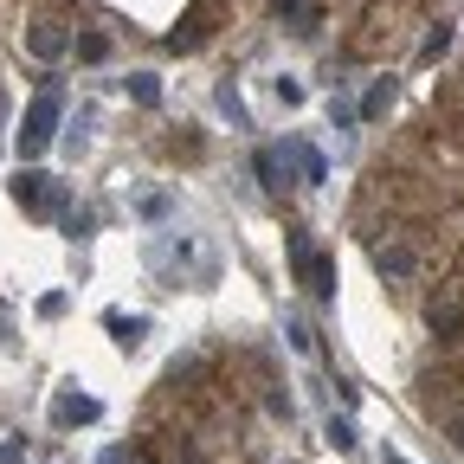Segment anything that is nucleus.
Instances as JSON below:
<instances>
[{"instance_id":"6","label":"nucleus","mask_w":464,"mask_h":464,"mask_svg":"<svg viewBox=\"0 0 464 464\" xmlns=\"http://www.w3.org/2000/svg\"><path fill=\"white\" fill-rule=\"evenodd\" d=\"M52 413H58V426H91V420L103 413V406H97L91 393H58V406H52Z\"/></svg>"},{"instance_id":"4","label":"nucleus","mask_w":464,"mask_h":464,"mask_svg":"<svg viewBox=\"0 0 464 464\" xmlns=\"http://www.w3.org/2000/svg\"><path fill=\"white\" fill-rule=\"evenodd\" d=\"M426 329H432L439 342H458V335H464V304H451V297H432V304H426Z\"/></svg>"},{"instance_id":"9","label":"nucleus","mask_w":464,"mask_h":464,"mask_svg":"<svg viewBox=\"0 0 464 464\" xmlns=\"http://www.w3.org/2000/svg\"><path fill=\"white\" fill-rule=\"evenodd\" d=\"M290 161L304 168V181H310V188H323V181H329V161H323L310 142H290Z\"/></svg>"},{"instance_id":"23","label":"nucleus","mask_w":464,"mask_h":464,"mask_svg":"<svg viewBox=\"0 0 464 464\" xmlns=\"http://www.w3.org/2000/svg\"><path fill=\"white\" fill-rule=\"evenodd\" d=\"M451 439H458V445H464V420H451Z\"/></svg>"},{"instance_id":"10","label":"nucleus","mask_w":464,"mask_h":464,"mask_svg":"<svg viewBox=\"0 0 464 464\" xmlns=\"http://www.w3.org/2000/svg\"><path fill=\"white\" fill-rule=\"evenodd\" d=\"M387 103H393V78H374L368 97L355 103V116H368V123H374V116H387Z\"/></svg>"},{"instance_id":"2","label":"nucleus","mask_w":464,"mask_h":464,"mask_svg":"<svg viewBox=\"0 0 464 464\" xmlns=\"http://www.w3.org/2000/svg\"><path fill=\"white\" fill-rule=\"evenodd\" d=\"M14 200H20L26 213H58V207H65V194H58V188H52V174H39V168H20Z\"/></svg>"},{"instance_id":"7","label":"nucleus","mask_w":464,"mask_h":464,"mask_svg":"<svg viewBox=\"0 0 464 464\" xmlns=\"http://www.w3.org/2000/svg\"><path fill=\"white\" fill-rule=\"evenodd\" d=\"M207 20H213V0H194V14L181 20V33H174L168 45H174V52H194V45L207 39Z\"/></svg>"},{"instance_id":"1","label":"nucleus","mask_w":464,"mask_h":464,"mask_svg":"<svg viewBox=\"0 0 464 464\" xmlns=\"http://www.w3.org/2000/svg\"><path fill=\"white\" fill-rule=\"evenodd\" d=\"M52 130H58V78H45L39 84V97L26 103V123H20V161H39L45 149H52Z\"/></svg>"},{"instance_id":"22","label":"nucleus","mask_w":464,"mask_h":464,"mask_svg":"<svg viewBox=\"0 0 464 464\" xmlns=\"http://www.w3.org/2000/svg\"><path fill=\"white\" fill-rule=\"evenodd\" d=\"M26 458V439H7V445H0V464H20Z\"/></svg>"},{"instance_id":"14","label":"nucleus","mask_w":464,"mask_h":464,"mask_svg":"<svg viewBox=\"0 0 464 464\" xmlns=\"http://www.w3.org/2000/svg\"><path fill=\"white\" fill-rule=\"evenodd\" d=\"M445 52H451V26L439 20V26L426 33V45H420V65H439V58H445Z\"/></svg>"},{"instance_id":"8","label":"nucleus","mask_w":464,"mask_h":464,"mask_svg":"<svg viewBox=\"0 0 464 464\" xmlns=\"http://www.w3.org/2000/svg\"><path fill=\"white\" fill-rule=\"evenodd\" d=\"M304 284H310V297H323V304H335V258H310V271H304Z\"/></svg>"},{"instance_id":"3","label":"nucleus","mask_w":464,"mask_h":464,"mask_svg":"<svg viewBox=\"0 0 464 464\" xmlns=\"http://www.w3.org/2000/svg\"><path fill=\"white\" fill-rule=\"evenodd\" d=\"M374 271L387 284H406V277H420V252L400 246V239H387V246H374Z\"/></svg>"},{"instance_id":"19","label":"nucleus","mask_w":464,"mask_h":464,"mask_svg":"<svg viewBox=\"0 0 464 464\" xmlns=\"http://www.w3.org/2000/svg\"><path fill=\"white\" fill-rule=\"evenodd\" d=\"M277 103L297 110V103H304V84H297V78H277Z\"/></svg>"},{"instance_id":"20","label":"nucleus","mask_w":464,"mask_h":464,"mask_svg":"<svg viewBox=\"0 0 464 464\" xmlns=\"http://www.w3.org/2000/svg\"><path fill=\"white\" fill-rule=\"evenodd\" d=\"M91 226H97V213H65V232H72V239H84Z\"/></svg>"},{"instance_id":"18","label":"nucleus","mask_w":464,"mask_h":464,"mask_svg":"<svg viewBox=\"0 0 464 464\" xmlns=\"http://www.w3.org/2000/svg\"><path fill=\"white\" fill-rule=\"evenodd\" d=\"M284 335H290V348H297V355H310V348H316V329H310V323H290Z\"/></svg>"},{"instance_id":"13","label":"nucleus","mask_w":464,"mask_h":464,"mask_svg":"<svg viewBox=\"0 0 464 464\" xmlns=\"http://www.w3.org/2000/svg\"><path fill=\"white\" fill-rule=\"evenodd\" d=\"M110 335L123 342V348H136V342L149 335V323H142V316H123V310H116V316H110Z\"/></svg>"},{"instance_id":"11","label":"nucleus","mask_w":464,"mask_h":464,"mask_svg":"<svg viewBox=\"0 0 464 464\" xmlns=\"http://www.w3.org/2000/svg\"><path fill=\"white\" fill-rule=\"evenodd\" d=\"M252 174H258V181L277 194L284 181H290V174H284V155H271V149H258V161H252Z\"/></svg>"},{"instance_id":"24","label":"nucleus","mask_w":464,"mask_h":464,"mask_svg":"<svg viewBox=\"0 0 464 464\" xmlns=\"http://www.w3.org/2000/svg\"><path fill=\"white\" fill-rule=\"evenodd\" d=\"M387 464H406V458H400V451H387Z\"/></svg>"},{"instance_id":"17","label":"nucleus","mask_w":464,"mask_h":464,"mask_svg":"<svg viewBox=\"0 0 464 464\" xmlns=\"http://www.w3.org/2000/svg\"><path fill=\"white\" fill-rule=\"evenodd\" d=\"M329 445H335V451H355V426L329 413Z\"/></svg>"},{"instance_id":"21","label":"nucleus","mask_w":464,"mask_h":464,"mask_svg":"<svg viewBox=\"0 0 464 464\" xmlns=\"http://www.w3.org/2000/svg\"><path fill=\"white\" fill-rule=\"evenodd\" d=\"M310 14V0H277V20H304Z\"/></svg>"},{"instance_id":"12","label":"nucleus","mask_w":464,"mask_h":464,"mask_svg":"<svg viewBox=\"0 0 464 464\" xmlns=\"http://www.w3.org/2000/svg\"><path fill=\"white\" fill-rule=\"evenodd\" d=\"M72 52L84 58V65H103V58H110V33H78Z\"/></svg>"},{"instance_id":"16","label":"nucleus","mask_w":464,"mask_h":464,"mask_svg":"<svg viewBox=\"0 0 464 464\" xmlns=\"http://www.w3.org/2000/svg\"><path fill=\"white\" fill-rule=\"evenodd\" d=\"M123 84H130V97H136V103H161V84H155L149 72H136V78H123Z\"/></svg>"},{"instance_id":"5","label":"nucleus","mask_w":464,"mask_h":464,"mask_svg":"<svg viewBox=\"0 0 464 464\" xmlns=\"http://www.w3.org/2000/svg\"><path fill=\"white\" fill-rule=\"evenodd\" d=\"M26 45H33V58H65V52H72V33L52 26V20H39V26L26 33Z\"/></svg>"},{"instance_id":"15","label":"nucleus","mask_w":464,"mask_h":464,"mask_svg":"<svg viewBox=\"0 0 464 464\" xmlns=\"http://www.w3.org/2000/svg\"><path fill=\"white\" fill-rule=\"evenodd\" d=\"M310 258H316V246L304 239V232H290V271L304 277V271H310Z\"/></svg>"}]
</instances>
